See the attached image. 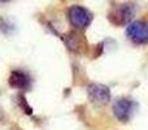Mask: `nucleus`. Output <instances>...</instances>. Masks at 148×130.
I'll return each instance as SVG.
<instances>
[{
  "label": "nucleus",
  "mask_w": 148,
  "mask_h": 130,
  "mask_svg": "<svg viewBox=\"0 0 148 130\" xmlns=\"http://www.w3.org/2000/svg\"><path fill=\"white\" fill-rule=\"evenodd\" d=\"M135 7L131 3H120L110 7L108 12V21L114 26H123L133 22Z\"/></svg>",
  "instance_id": "1"
},
{
  "label": "nucleus",
  "mask_w": 148,
  "mask_h": 130,
  "mask_svg": "<svg viewBox=\"0 0 148 130\" xmlns=\"http://www.w3.org/2000/svg\"><path fill=\"white\" fill-rule=\"evenodd\" d=\"M68 20L77 31L84 30L92 22V13L82 5H72L68 9Z\"/></svg>",
  "instance_id": "2"
},
{
  "label": "nucleus",
  "mask_w": 148,
  "mask_h": 130,
  "mask_svg": "<svg viewBox=\"0 0 148 130\" xmlns=\"http://www.w3.org/2000/svg\"><path fill=\"white\" fill-rule=\"evenodd\" d=\"M126 36L136 46L148 44V21L135 20L129 23L126 29Z\"/></svg>",
  "instance_id": "3"
},
{
  "label": "nucleus",
  "mask_w": 148,
  "mask_h": 130,
  "mask_svg": "<svg viewBox=\"0 0 148 130\" xmlns=\"http://www.w3.org/2000/svg\"><path fill=\"white\" fill-rule=\"evenodd\" d=\"M87 96L88 100L96 107H104L112 99L110 95V90L108 86L101 83H96V82H91L87 86Z\"/></svg>",
  "instance_id": "4"
},
{
  "label": "nucleus",
  "mask_w": 148,
  "mask_h": 130,
  "mask_svg": "<svg viewBox=\"0 0 148 130\" xmlns=\"http://www.w3.org/2000/svg\"><path fill=\"white\" fill-rule=\"evenodd\" d=\"M112 111L114 117L117 118L120 122H127L134 115L135 111V102L129 98H118L113 102Z\"/></svg>",
  "instance_id": "5"
},
{
  "label": "nucleus",
  "mask_w": 148,
  "mask_h": 130,
  "mask_svg": "<svg viewBox=\"0 0 148 130\" xmlns=\"http://www.w3.org/2000/svg\"><path fill=\"white\" fill-rule=\"evenodd\" d=\"M64 42H65V46L68 47V50L74 52V54L84 55V54H87V51L90 50L87 39L84 38L83 34L77 30L69 31V33L64 36Z\"/></svg>",
  "instance_id": "6"
},
{
  "label": "nucleus",
  "mask_w": 148,
  "mask_h": 130,
  "mask_svg": "<svg viewBox=\"0 0 148 130\" xmlns=\"http://www.w3.org/2000/svg\"><path fill=\"white\" fill-rule=\"evenodd\" d=\"M8 83L13 89L18 90H29L31 87V79L25 72L22 70H13L8 78Z\"/></svg>",
  "instance_id": "7"
},
{
  "label": "nucleus",
  "mask_w": 148,
  "mask_h": 130,
  "mask_svg": "<svg viewBox=\"0 0 148 130\" xmlns=\"http://www.w3.org/2000/svg\"><path fill=\"white\" fill-rule=\"evenodd\" d=\"M17 100H18V105L21 107V109L25 113H27V115H31L33 113V109H31V107L26 103V99L23 95H18L17 96Z\"/></svg>",
  "instance_id": "8"
}]
</instances>
